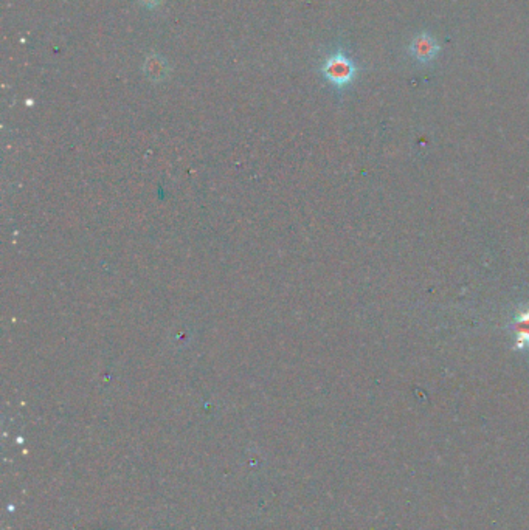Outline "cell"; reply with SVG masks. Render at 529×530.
<instances>
[{"instance_id":"6da1fadb","label":"cell","mask_w":529,"mask_h":530,"mask_svg":"<svg viewBox=\"0 0 529 530\" xmlns=\"http://www.w3.org/2000/svg\"><path fill=\"white\" fill-rule=\"evenodd\" d=\"M321 73H323V77L329 81L332 86L343 88L356 79L357 67L354 62L346 56L345 52L338 50V52L332 53L329 58L323 62Z\"/></svg>"},{"instance_id":"7a4b0ae2","label":"cell","mask_w":529,"mask_h":530,"mask_svg":"<svg viewBox=\"0 0 529 530\" xmlns=\"http://www.w3.org/2000/svg\"><path fill=\"white\" fill-rule=\"evenodd\" d=\"M408 52L419 64H432L438 58L441 47L432 35L419 33L412 39L410 46H408Z\"/></svg>"},{"instance_id":"3957f363","label":"cell","mask_w":529,"mask_h":530,"mask_svg":"<svg viewBox=\"0 0 529 530\" xmlns=\"http://www.w3.org/2000/svg\"><path fill=\"white\" fill-rule=\"evenodd\" d=\"M514 329L517 335V348H529V308L517 315Z\"/></svg>"},{"instance_id":"277c9868","label":"cell","mask_w":529,"mask_h":530,"mask_svg":"<svg viewBox=\"0 0 529 530\" xmlns=\"http://www.w3.org/2000/svg\"><path fill=\"white\" fill-rule=\"evenodd\" d=\"M146 72H148V77L153 78V79H162L163 77L166 75V67H165V61L157 58V59H148L146 62Z\"/></svg>"},{"instance_id":"5b68a950","label":"cell","mask_w":529,"mask_h":530,"mask_svg":"<svg viewBox=\"0 0 529 530\" xmlns=\"http://www.w3.org/2000/svg\"><path fill=\"white\" fill-rule=\"evenodd\" d=\"M140 2L144 6H148V8H154V6H159L163 0H140Z\"/></svg>"}]
</instances>
